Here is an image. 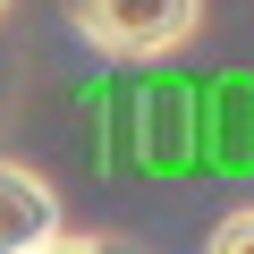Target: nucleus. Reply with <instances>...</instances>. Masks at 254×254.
<instances>
[{
	"label": "nucleus",
	"mask_w": 254,
	"mask_h": 254,
	"mask_svg": "<svg viewBox=\"0 0 254 254\" xmlns=\"http://www.w3.org/2000/svg\"><path fill=\"white\" fill-rule=\"evenodd\" d=\"M68 26L85 51H102L119 68H153L203 34V0H68Z\"/></svg>",
	"instance_id": "obj_1"
},
{
	"label": "nucleus",
	"mask_w": 254,
	"mask_h": 254,
	"mask_svg": "<svg viewBox=\"0 0 254 254\" xmlns=\"http://www.w3.org/2000/svg\"><path fill=\"white\" fill-rule=\"evenodd\" d=\"M0 9H9V0H0Z\"/></svg>",
	"instance_id": "obj_5"
},
{
	"label": "nucleus",
	"mask_w": 254,
	"mask_h": 254,
	"mask_svg": "<svg viewBox=\"0 0 254 254\" xmlns=\"http://www.w3.org/2000/svg\"><path fill=\"white\" fill-rule=\"evenodd\" d=\"M203 254H254V203H246V212H229V220L212 229V246H203Z\"/></svg>",
	"instance_id": "obj_3"
},
{
	"label": "nucleus",
	"mask_w": 254,
	"mask_h": 254,
	"mask_svg": "<svg viewBox=\"0 0 254 254\" xmlns=\"http://www.w3.org/2000/svg\"><path fill=\"white\" fill-rule=\"evenodd\" d=\"M26 254H127V246H119V237H60V229H51V237L26 246Z\"/></svg>",
	"instance_id": "obj_4"
},
{
	"label": "nucleus",
	"mask_w": 254,
	"mask_h": 254,
	"mask_svg": "<svg viewBox=\"0 0 254 254\" xmlns=\"http://www.w3.org/2000/svg\"><path fill=\"white\" fill-rule=\"evenodd\" d=\"M51 229H60V195H51V178L0 153V254H26V246H43Z\"/></svg>",
	"instance_id": "obj_2"
}]
</instances>
